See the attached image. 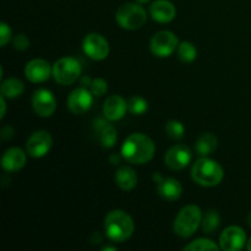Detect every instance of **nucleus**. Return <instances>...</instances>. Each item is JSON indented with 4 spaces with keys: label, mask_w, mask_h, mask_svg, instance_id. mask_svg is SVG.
I'll list each match as a JSON object with an SVG mask.
<instances>
[{
    "label": "nucleus",
    "mask_w": 251,
    "mask_h": 251,
    "mask_svg": "<svg viewBox=\"0 0 251 251\" xmlns=\"http://www.w3.org/2000/svg\"><path fill=\"white\" fill-rule=\"evenodd\" d=\"M153 180L157 184V193L164 200L176 201L181 196L183 186L176 179L163 178L159 173H154Z\"/></svg>",
    "instance_id": "4468645a"
},
{
    "label": "nucleus",
    "mask_w": 251,
    "mask_h": 251,
    "mask_svg": "<svg viewBox=\"0 0 251 251\" xmlns=\"http://www.w3.org/2000/svg\"><path fill=\"white\" fill-rule=\"evenodd\" d=\"M191 178L196 184L205 188L218 185L225 176L222 166L207 157H201L191 167Z\"/></svg>",
    "instance_id": "7ed1b4c3"
},
{
    "label": "nucleus",
    "mask_w": 251,
    "mask_h": 251,
    "mask_svg": "<svg viewBox=\"0 0 251 251\" xmlns=\"http://www.w3.org/2000/svg\"><path fill=\"white\" fill-rule=\"evenodd\" d=\"M248 225H249L251 227V211H250L249 215H248Z\"/></svg>",
    "instance_id": "c9c22d12"
},
{
    "label": "nucleus",
    "mask_w": 251,
    "mask_h": 251,
    "mask_svg": "<svg viewBox=\"0 0 251 251\" xmlns=\"http://www.w3.org/2000/svg\"><path fill=\"white\" fill-rule=\"evenodd\" d=\"M11 34L12 31L11 28H10L9 25L5 24V22H1V24H0V46H6L10 42V39H11Z\"/></svg>",
    "instance_id": "c85d7f7f"
},
{
    "label": "nucleus",
    "mask_w": 251,
    "mask_h": 251,
    "mask_svg": "<svg viewBox=\"0 0 251 251\" xmlns=\"http://www.w3.org/2000/svg\"><path fill=\"white\" fill-rule=\"evenodd\" d=\"M1 96L5 98H16L21 96L25 91V85L19 78H7L1 83Z\"/></svg>",
    "instance_id": "4be33fe9"
},
{
    "label": "nucleus",
    "mask_w": 251,
    "mask_h": 251,
    "mask_svg": "<svg viewBox=\"0 0 251 251\" xmlns=\"http://www.w3.org/2000/svg\"><path fill=\"white\" fill-rule=\"evenodd\" d=\"M103 250H115V248H110V247H107V248H104V249Z\"/></svg>",
    "instance_id": "4c0bfd02"
},
{
    "label": "nucleus",
    "mask_w": 251,
    "mask_h": 251,
    "mask_svg": "<svg viewBox=\"0 0 251 251\" xmlns=\"http://www.w3.org/2000/svg\"><path fill=\"white\" fill-rule=\"evenodd\" d=\"M32 108L42 118H49L55 113L56 100L47 88H39L32 96Z\"/></svg>",
    "instance_id": "9b49d317"
},
{
    "label": "nucleus",
    "mask_w": 251,
    "mask_h": 251,
    "mask_svg": "<svg viewBox=\"0 0 251 251\" xmlns=\"http://www.w3.org/2000/svg\"><path fill=\"white\" fill-rule=\"evenodd\" d=\"M90 90L92 92L93 96L96 97H100V96L105 95L108 91V83L104 78L97 77L95 80H92V83L90 86Z\"/></svg>",
    "instance_id": "cd10ccee"
},
{
    "label": "nucleus",
    "mask_w": 251,
    "mask_h": 251,
    "mask_svg": "<svg viewBox=\"0 0 251 251\" xmlns=\"http://www.w3.org/2000/svg\"><path fill=\"white\" fill-rule=\"evenodd\" d=\"M122 153H120V156L119 154H117V153H114V154H112V156H110V163L112 164H117V163H119L120 162V159H122Z\"/></svg>",
    "instance_id": "72a5a7b5"
},
{
    "label": "nucleus",
    "mask_w": 251,
    "mask_h": 251,
    "mask_svg": "<svg viewBox=\"0 0 251 251\" xmlns=\"http://www.w3.org/2000/svg\"><path fill=\"white\" fill-rule=\"evenodd\" d=\"M0 103H1V114H0V119H4L5 113H6V102H5L4 96L0 97Z\"/></svg>",
    "instance_id": "2f4dec72"
},
{
    "label": "nucleus",
    "mask_w": 251,
    "mask_h": 251,
    "mask_svg": "<svg viewBox=\"0 0 251 251\" xmlns=\"http://www.w3.org/2000/svg\"><path fill=\"white\" fill-rule=\"evenodd\" d=\"M127 110V102L122 96L113 95L105 100L103 104V114L110 122H118L125 115Z\"/></svg>",
    "instance_id": "f3484780"
},
{
    "label": "nucleus",
    "mask_w": 251,
    "mask_h": 251,
    "mask_svg": "<svg viewBox=\"0 0 251 251\" xmlns=\"http://www.w3.org/2000/svg\"><path fill=\"white\" fill-rule=\"evenodd\" d=\"M150 15L159 24H168L176 16V9L169 0H157L150 7Z\"/></svg>",
    "instance_id": "a211bd4d"
},
{
    "label": "nucleus",
    "mask_w": 251,
    "mask_h": 251,
    "mask_svg": "<svg viewBox=\"0 0 251 251\" xmlns=\"http://www.w3.org/2000/svg\"><path fill=\"white\" fill-rule=\"evenodd\" d=\"M247 250L251 251V238L249 240H248V243H247Z\"/></svg>",
    "instance_id": "f704fd0d"
},
{
    "label": "nucleus",
    "mask_w": 251,
    "mask_h": 251,
    "mask_svg": "<svg viewBox=\"0 0 251 251\" xmlns=\"http://www.w3.org/2000/svg\"><path fill=\"white\" fill-rule=\"evenodd\" d=\"M104 230L107 237L114 243H124L130 239L135 230L131 216L123 210H113L105 216Z\"/></svg>",
    "instance_id": "f03ea898"
},
{
    "label": "nucleus",
    "mask_w": 251,
    "mask_h": 251,
    "mask_svg": "<svg viewBox=\"0 0 251 251\" xmlns=\"http://www.w3.org/2000/svg\"><path fill=\"white\" fill-rule=\"evenodd\" d=\"M149 109V103L140 96H132L127 100V110L134 115H142Z\"/></svg>",
    "instance_id": "393cba45"
},
{
    "label": "nucleus",
    "mask_w": 251,
    "mask_h": 251,
    "mask_svg": "<svg viewBox=\"0 0 251 251\" xmlns=\"http://www.w3.org/2000/svg\"><path fill=\"white\" fill-rule=\"evenodd\" d=\"M26 162V153L19 147H11L2 154L1 167L6 172H17L24 168Z\"/></svg>",
    "instance_id": "6ab92c4d"
},
{
    "label": "nucleus",
    "mask_w": 251,
    "mask_h": 251,
    "mask_svg": "<svg viewBox=\"0 0 251 251\" xmlns=\"http://www.w3.org/2000/svg\"><path fill=\"white\" fill-rule=\"evenodd\" d=\"M202 212L196 205H188L180 210L176 215L173 223V230L178 237L190 238L195 234L198 228L201 226Z\"/></svg>",
    "instance_id": "20e7f679"
},
{
    "label": "nucleus",
    "mask_w": 251,
    "mask_h": 251,
    "mask_svg": "<svg viewBox=\"0 0 251 251\" xmlns=\"http://www.w3.org/2000/svg\"><path fill=\"white\" fill-rule=\"evenodd\" d=\"M91 83H92V80H91L88 76H82V77H81V85H82L83 87H90Z\"/></svg>",
    "instance_id": "473e14b6"
},
{
    "label": "nucleus",
    "mask_w": 251,
    "mask_h": 251,
    "mask_svg": "<svg viewBox=\"0 0 251 251\" xmlns=\"http://www.w3.org/2000/svg\"><path fill=\"white\" fill-rule=\"evenodd\" d=\"M29 47V39L26 34L20 33L14 38V48L16 50L24 51Z\"/></svg>",
    "instance_id": "c756f323"
},
{
    "label": "nucleus",
    "mask_w": 251,
    "mask_h": 251,
    "mask_svg": "<svg viewBox=\"0 0 251 251\" xmlns=\"http://www.w3.org/2000/svg\"><path fill=\"white\" fill-rule=\"evenodd\" d=\"M185 134V127L178 120H171L166 124V135L172 140H180Z\"/></svg>",
    "instance_id": "bb28decb"
},
{
    "label": "nucleus",
    "mask_w": 251,
    "mask_h": 251,
    "mask_svg": "<svg viewBox=\"0 0 251 251\" xmlns=\"http://www.w3.org/2000/svg\"><path fill=\"white\" fill-rule=\"evenodd\" d=\"M93 104V95L87 87H78L74 90L68 97V109L73 114L81 115L91 109Z\"/></svg>",
    "instance_id": "f8f14e48"
},
{
    "label": "nucleus",
    "mask_w": 251,
    "mask_h": 251,
    "mask_svg": "<svg viewBox=\"0 0 251 251\" xmlns=\"http://www.w3.org/2000/svg\"><path fill=\"white\" fill-rule=\"evenodd\" d=\"M93 131L97 135V139L100 141V144L104 149H112L115 145V142H117V130L107 120L100 119V118L96 119L93 122Z\"/></svg>",
    "instance_id": "dca6fc26"
},
{
    "label": "nucleus",
    "mask_w": 251,
    "mask_h": 251,
    "mask_svg": "<svg viewBox=\"0 0 251 251\" xmlns=\"http://www.w3.org/2000/svg\"><path fill=\"white\" fill-rule=\"evenodd\" d=\"M176 51H178V58L183 63H191L198 56V49L191 42H181Z\"/></svg>",
    "instance_id": "b1692460"
},
{
    "label": "nucleus",
    "mask_w": 251,
    "mask_h": 251,
    "mask_svg": "<svg viewBox=\"0 0 251 251\" xmlns=\"http://www.w3.org/2000/svg\"><path fill=\"white\" fill-rule=\"evenodd\" d=\"M247 233L242 227L230 226L226 228L220 237V248L225 251H239L245 247Z\"/></svg>",
    "instance_id": "ddd939ff"
},
{
    "label": "nucleus",
    "mask_w": 251,
    "mask_h": 251,
    "mask_svg": "<svg viewBox=\"0 0 251 251\" xmlns=\"http://www.w3.org/2000/svg\"><path fill=\"white\" fill-rule=\"evenodd\" d=\"M25 75L27 80L33 83L44 82L53 75V66L44 59H33L27 63Z\"/></svg>",
    "instance_id": "2eb2a0df"
},
{
    "label": "nucleus",
    "mask_w": 251,
    "mask_h": 251,
    "mask_svg": "<svg viewBox=\"0 0 251 251\" xmlns=\"http://www.w3.org/2000/svg\"><path fill=\"white\" fill-rule=\"evenodd\" d=\"M156 146L151 137L141 132H134L125 140L122 146L123 158L132 164H145L154 156Z\"/></svg>",
    "instance_id": "f257e3e1"
},
{
    "label": "nucleus",
    "mask_w": 251,
    "mask_h": 251,
    "mask_svg": "<svg viewBox=\"0 0 251 251\" xmlns=\"http://www.w3.org/2000/svg\"><path fill=\"white\" fill-rule=\"evenodd\" d=\"M115 183L122 190L130 191L137 185V174L132 168L122 166L115 172Z\"/></svg>",
    "instance_id": "aec40b11"
},
{
    "label": "nucleus",
    "mask_w": 251,
    "mask_h": 251,
    "mask_svg": "<svg viewBox=\"0 0 251 251\" xmlns=\"http://www.w3.org/2000/svg\"><path fill=\"white\" fill-rule=\"evenodd\" d=\"M179 39L173 32L159 31L152 37L150 42V49L152 54L158 58H167L171 56L178 49Z\"/></svg>",
    "instance_id": "0eeeda50"
},
{
    "label": "nucleus",
    "mask_w": 251,
    "mask_h": 251,
    "mask_svg": "<svg viewBox=\"0 0 251 251\" xmlns=\"http://www.w3.org/2000/svg\"><path fill=\"white\" fill-rule=\"evenodd\" d=\"M137 2H139V4H146V2H149L150 0H136Z\"/></svg>",
    "instance_id": "e433bc0d"
},
{
    "label": "nucleus",
    "mask_w": 251,
    "mask_h": 251,
    "mask_svg": "<svg viewBox=\"0 0 251 251\" xmlns=\"http://www.w3.org/2000/svg\"><path fill=\"white\" fill-rule=\"evenodd\" d=\"M82 49L88 58L103 60L109 54V43L100 33H88L82 42Z\"/></svg>",
    "instance_id": "1a4fd4ad"
},
{
    "label": "nucleus",
    "mask_w": 251,
    "mask_h": 251,
    "mask_svg": "<svg viewBox=\"0 0 251 251\" xmlns=\"http://www.w3.org/2000/svg\"><path fill=\"white\" fill-rule=\"evenodd\" d=\"M218 139L212 132H205L195 142V151L200 157H207L217 150Z\"/></svg>",
    "instance_id": "412c9836"
},
{
    "label": "nucleus",
    "mask_w": 251,
    "mask_h": 251,
    "mask_svg": "<svg viewBox=\"0 0 251 251\" xmlns=\"http://www.w3.org/2000/svg\"><path fill=\"white\" fill-rule=\"evenodd\" d=\"M220 248L216 243H213L212 240L205 239V238H200V239H196L194 242H191L190 244H188L186 247H184L185 251H207V250H216L217 251Z\"/></svg>",
    "instance_id": "a878e982"
},
{
    "label": "nucleus",
    "mask_w": 251,
    "mask_h": 251,
    "mask_svg": "<svg viewBox=\"0 0 251 251\" xmlns=\"http://www.w3.org/2000/svg\"><path fill=\"white\" fill-rule=\"evenodd\" d=\"M193 158L191 150L186 145H176L167 151L164 163L171 171H181L186 168Z\"/></svg>",
    "instance_id": "9d476101"
},
{
    "label": "nucleus",
    "mask_w": 251,
    "mask_h": 251,
    "mask_svg": "<svg viewBox=\"0 0 251 251\" xmlns=\"http://www.w3.org/2000/svg\"><path fill=\"white\" fill-rule=\"evenodd\" d=\"M53 137L46 130L33 132L26 142V151L33 158H42L50 151Z\"/></svg>",
    "instance_id": "6e6552de"
},
{
    "label": "nucleus",
    "mask_w": 251,
    "mask_h": 251,
    "mask_svg": "<svg viewBox=\"0 0 251 251\" xmlns=\"http://www.w3.org/2000/svg\"><path fill=\"white\" fill-rule=\"evenodd\" d=\"M14 134H15V130L14 127L10 126V125H6V126H4L1 129V139L2 140H10L14 137Z\"/></svg>",
    "instance_id": "7c9ffc66"
},
{
    "label": "nucleus",
    "mask_w": 251,
    "mask_h": 251,
    "mask_svg": "<svg viewBox=\"0 0 251 251\" xmlns=\"http://www.w3.org/2000/svg\"><path fill=\"white\" fill-rule=\"evenodd\" d=\"M221 225V217L217 211L210 210L206 212V215L202 217L201 221V228L205 234H212Z\"/></svg>",
    "instance_id": "5701e85b"
},
{
    "label": "nucleus",
    "mask_w": 251,
    "mask_h": 251,
    "mask_svg": "<svg viewBox=\"0 0 251 251\" xmlns=\"http://www.w3.org/2000/svg\"><path fill=\"white\" fill-rule=\"evenodd\" d=\"M115 20L122 28L134 31L146 24L147 14L139 2H126L118 9Z\"/></svg>",
    "instance_id": "39448f33"
},
{
    "label": "nucleus",
    "mask_w": 251,
    "mask_h": 251,
    "mask_svg": "<svg viewBox=\"0 0 251 251\" xmlns=\"http://www.w3.org/2000/svg\"><path fill=\"white\" fill-rule=\"evenodd\" d=\"M81 71H82V68L78 60L71 56H64L54 63L53 77L60 85L69 86L80 78Z\"/></svg>",
    "instance_id": "423d86ee"
}]
</instances>
